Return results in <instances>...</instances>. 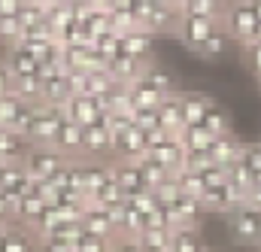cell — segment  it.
I'll return each mask as SVG.
<instances>
[{"label": "cell", "instance_id": "277c9868", "mask_svg": "<svg viewBox=\"0 0 261 252\" xmlns=\"http://www.w3.org/2000/svg\"><path fill=\"white\" fill-rule=\"evenodd\" d=\"M61 122H64V110L37 104L34 122H31V131H28V143H31V146H52L55 137H58Z\"/></svg>", "mask_w": 261, "mask_h": 252}, {"label": "cell", "instance_id": "ee69618b", "mask_svg": "<svg viewBox=\"0 0 261 252\" xmlns=\"http://www.w3.org/2000/svg\"><path fill=\"white\" fill-rule=\"evenodd\" d=\"M3 240H6V225H0V249H3Z\"/></svg>", "mask_w": 261, "mask_h": 252}, {"label": "cell", "instance_id": "836d02e7", "mask_svg": "<svg viewBox=\"0 0 261 252\" xmlns=\"http://www.w3.org/2000/svg\"><path fill=\"white\" fill-rule=\"evenodd\" d=\"M73 252H113V240H103V237H94L82 228V234L73 240Z\"/></svg>", "mask_w": 261, "mask_h": 252}, {"label": "cell", "instance_id": "44dd1931", "mask_svg": "<svg viewBox=\"0 0 261 252\" xmlns=\"http://www.w3.org/2000/svg\"><path fill=\"white\" fill-rule=\"evenodd\" d=\"M28 149H31V143H28L21 134H15V131H9V128H0V161L21 164L24 155H28Z\"/></svg>", "mask_w": 261, "mask_h": 252}, {"label": "cell", "instance_id": "83f0119b", "mask_svg": "<svg viewBox=\"0 0 261 252\" xmlns=\"http://www.w3.org/2000/svg\"><path fill=\"white\" fill-rule=\"evenodd\" d=\"M176 137H179V143H182V149H186V152H206V146H210V140H213V137H210L200 125L182 128Z\"/></svg>", "mask_w": 261, "mask_h": 252}, {"label": "cell", "instance_id": "f1b7e54d", "mask_svg": "<svg viewBox=\"0 0 261 252\" xmlns=\"http://www.w3.org/2000/svg\"><path fill=\"white\" fill-rule=\"evenodd\" d=\"M225 6L213 3V0H186L179 6V15H197V18H222Z\"/></svg>", "mask_w": 261, "mask_h": 252}, {"label": "cell", "instance_id": "f6af8a7d", "mask_svg": "<svg viewBox=\"0 0 261 252\" xmlns=\"http://www.w3.org/2000/svg\"><path fill=\"white\" fill-rule=\"evenodd\" d=\"M24 3H40V6H49L52 0H24Z\"/></svg>", "mask_w": 261, "mask_h": 252}, {"label": "cell", "instance_id": "2e32d148", "mask_svg": "<svg viewBox=\"0 0 261 252\" xmlns=\"http://www.w3.org/2000/svg\"><path fill=\"white\" fill-rule=\"evenodd\" d=\"M52 146L64 155L67 161H79V158H82V128L64 119L61 128H58V137H55Z\"/></svg>", "mask_w": 261, "mask_h": 252}, {"label": "cell", "instance_id": "4316f807", "mask_svg": "<svg viewBox=\"0 0 261 252\" xmlns=\"http://www.w3.org/2000/svg\"><path fill=\"white\" fill-rule=\"evenodd\" d=\"M137 167H140L143 180L149 183V189H155V186H161L164 180H170V177H173V173H170V170H167L164 164H158V161H155V158H152L149 152H146L143 158H137Z\"/></svg>", "mask_w": 261, "mask_h": 252}, {"label": "cell", "instance_id": "7402d4cb", "mask_svg": "<svg viewBox=\"0 0 261 252\" xmlns=\"http://www.w3.org/2000/svg\"><path fill=\"white\" fill-rule=\"evenodd\" d=\"M146 64L149 61H137V58H130V55H119V58L110 61L107 70H110V76H113L116 82H122V85H134V82L143 76Z\"/></svg>", "mask_w": 261, "mask_h": 252}, {"label": "cell", "instance_id": "3957f363", "mask_svg": "<svg viewBox=\"0 0 261 252\" xmlns=\"http://www.w3.org/2000/svg\"><path fill=\"white\" fill-rule=\"evenodd\" d=\"M113 155V137H110V113H100L91 125L82 128V158L103 161Z\"/></svg>", "mask_w": 261, "mask_h": 252}, {"label": "cell", "instance_id": "f546056e", "mask_svg": "<svg viewBox=\"0 0 261 252\" xmlns=\"http://www.w3.org/2000/svg\"><path fill=\"white\" fill-rule=\"evenodd\" d=\"M225 46H228V37H225V31H216L213 37H206L200 46H195V49H192V55L213 61V58H219V55L225 52Z\"/></svg>", "mask_w": 261, "mask_h": 252}, {"label": "cell", "instance_id": "7dc6e473", "mask_svg": "<svg viewBox=\"0 0 261 252\" xmlns=\"http://www.w3.org/2000/svg\"><path fill=\"white\" fill-rule=\"evenodd\" d=\"M182 3H186V0H176V6H182Z\"/></svg>", "mask_w": 261, "mask_h": 252}, {"label": "cell", "instance_id": "681fc988", "mask_svg": "<svg viewBox=\"0 0 261 252\" xmlns=\"http://www.w3.org/2000/svg\"><path fill=\"white\" fill-rule=\"evenodd\" d=\"M3 164H6V161H0V170H3Z\"/></svg>", "mask_w": 261, "mask_h": 252}, {"label": "cell", "instance_id": "4fadbf2b", "mask_svg": "<svg viewBox=\"0 0 261 252\" xmlns=\"http://www.w3.org/2000/svg\"><path fill=\"white\" fill-rule=\"evenodd\" d=\"M61 110H64V119H67V122H73V125H79V128L91 125V122L100 116L97 100H94V97H88V94H73V97L67 100Z\"/></svg>", "mask_w": 261, "mask_h": 252}, {"label": "cell", "instance_id": "ab89813d", "mask_svg": "<svg viewBox=\"0 0 261 252\" xmlns=\"http://www.w3.org/2000/svg\"><path fill=\"white\" fill-rule=\"evenodd\" d=\"M6 94H12V73L6 70V64L0 58V97H6Z\"/></svg>", "mask_w": 261, "mask_h": 252}, {"label": "cell", "instance_id": "8d00e7d4", "mask_svg": "<svg viewBox=\"0 0 261 252\" xmlns=\"http://www.w3.org/2000/svg\"><path fill=\"white\" fill-rule=\"evenodd\" d=\"M40 252H73V243L64 237H43L40 240Z\"/></svg>", "mask_w": 261, "mask_h": 252}, {"label": "cell", "instance_id": "f35d334b", "mask_svg": "<svg viewBox=\"0 0 261 252\" xmlns=\"http://www.w3.org/2000/svg\"><path fill=\"white\" fill-rule=\"evenodd\" d=\"M113 252H143L137 237H116L113 240Z\"/></svg>", "mask_w": 261, "mask_h": 252}, {"label": "cell", "instance_id": "c3c4849f", "mask_svg": "<svg viewBox=\"0 0 261 252\" xmlns=\"http://www.w3.org/2000/svg\"><path fill=\"white\" fill-rule=\"evenodd\" d=\"M210 252H225V249H210Z\"/></svg>", "mask_w": 261, "mask_h": 252}, {"label": "cell", "instance_id": "60d3db41", "mask_svg": "<svg viewBox=\"0 0 261 252\" xmlns=\"http://www.w3.org/2000/svg\"><path fill=\"white\" fill-rule=\"evenodd\" d=\"M24 0H0V15H18Z\"/></svg>", "mask_w": 261, "mask_h": 252}, {"label": "cell", "instance_id": "7a4b0ae2", "mask_svg": "<svg viewBox=\"0 0 261 252\" xmlns=\"http://www.w3.org/2000/svg\"><path fill=\"white\" fill-rule=\"evenodd\" d=\"M64 164H67V158L55 146H31L28 155H24V161H21V167L28 170V177L37 180V183L40 180H52Z\"/></svg>", "mask_w": 261, "mask_h": 252}, {"label": "cell", "instance_id": "d6a6232c", "mask_svg": "<svg viewBox=\"0 0 261 252\" xmlns=\"http://www.w3.org/2000/svg\"><path fill=\"white\" fill-rule=\"evenodd\" d=\"M237 158L249 167V173H252V177H255V183H258V180H261V140H255V143H243Z\"/></svg>", "mask_w": 261, "mask_h": 252}, {"label": "cell", "instance_id": "ffe728a7", "mask_svg": "<svg viewBox=\"0 0 261 252\" xmlns=\"http://www.w3.org/2000/svg\"><path fill=\"white\" fill-rule=\"evenodd\" d=\"M43 210H46V200H43V197H37L34 191H28V194H21V197L12 204V222H15V225H24V228H31Z\"/></svg>", "mask_w": 261, "mask_h": 252}, {"label": "cell", "instance_id": "9c48e42d", "mask_svg": "<svg viewBox=\"0 0 261 252\" xmlns=\"http://www.w3.org/2000/svg\"><path fill=\"white\" fill-rule=\"evenodd\" d=\"M164 210H167V219H170L173 228H197L200 219H203L200 200H197V197H189V194H179V197H176L170 207H164Z\"/></svg>", "mask_w": 261, "mask_h": 252}, {"label": "cell", "instance_id": "816d5d0a", "mask_svg": "<svg viewBox=\"0 0 261 252\" xmlns=\"http://www.w3.org/2000/svg\"><path fill=\"white\" fill-rule=\"evenodd\" d=\"M258 85H261V79H258Z\"/></svg>", "mask_w": 261, "mask_h": 252}, {"label": "cell", "instance_id": "9a60e30c", "mask_svg": "<svg viewBox=\"0 0 261 252\" xmlns=\"http://www.w3.org/2000/svg\"><path fill=\"white\" fill-rule=\"evenodd\" d=\"M3 64H6V70L12 73V79L40 76V61H37L31 52H24L21 46H9V49H6V55H3Z\"/></svg>", "mask_w": 261, "mask_h": 252}, {"label": "cell", "instance_id": "484cf974", "mask_svg": "<svg viewBox=\"0 0 261 252\" xmlns=\"http://www.w3.org/2000/svg\"><path fill=\"white\" fill-rule=\"evenodd\" d=\"M206 243L197 228H173L170 234V252H203Z\"/></svg>", "mask_w": 261, "mask_h": 252}, {"label": "cell", "instance_id": "74e56055", "mask_svg": "<svg viewBox=\"0 0 261 252\" xmlns=\"http://www.w3.org/2000/svg\"><path fill=\"white\" fill-rule=\"evenodd\" d=\"M243 52H246V61H249V67H252V73L261 79V43L243 46Z\"/></svg>", "mask_w": 261, "mask_h": 252}, {"label": "cell", "instance_id": "bcb514c9", "mask_svg": "<svg viewBox=\"0 0 261 252\" xmlns=\"http://www.w3.org/2000/svg\"><path fill=\"white\" fill-rule=\"evenodd\" d=\"M213 3H219V6H228V3H231V0H213Z\"/></svg>", "mask_w": 261, "mask_h": 252}, {"label": "cell", "instance_id": "6da1fadb", "mask_svg": "<svg viewBox=\"0 0 261 252\" xmlns=\"http://www.w3.org/2000/svg\"><path fill=\"white\" fill-rule=\"evenodd\" d=\"M219 24H222V31H225L228 40H234V43H240V46H249L258 18H255L249 0H231V3L225 6L222 18H219Z\"/></svg>", "mask_w": 261, "mask_h": 252}, {"label": "cell", "instance_id": "7c38bea8", "mask_svg": "<svg viewBox=\"0 0 261 252\" xmlns=\"http://www.w3.org/2000/svg\"><path fill=\"white\" fill-rule=\"evenodd\" d=\"M240 140L234 137V131L231 134H222V137H213L210 140V146H206V155H210V161L216 164V167H222V170H228L234 161H237V155H240Z\"/></svg>", "mask_w": 261, "mask_h": 252}, {"label": "cell", "instance_id": "d590c367", "mask_svg": "<svg viewBox=\"0 0 261 252\" xmlns=\"http://www.w3.org/2000/svg\"><path fill=\"white\" fill-rule=\"evenodd\" d=\"M110 15H113V31L116 34H130V31H140L143 28L134 9H113Z\"/></svg>", "mask_w": 261, "mask_h": 252}, {"label": "cell", "instance_id": "8992f818", "mask_svg": "<svg viewBox=\"0 0 261 252\" xmlns=\"http://www.w3.org/2000/svg\"><path fill=\"white\" fill-rule=\"evenodd\" d=\"M228 228L240 246H261V213L249 207H237L228 216Z\"/></svg>", "mask_w": 261, "mask_h": 252}, {"label": "cell", "instance_id": "7bdbcfd3", "mask_svg": "<svg viewBox=\"0 0 261 252\" xmlns=\"http://www.w3.org/2000/svg\"><path fill=\"white\" fill-rule=\"evenodd\" d=\"M249 6H252V12H255V18H258V24H261V0H249Z\"/></svg>", "mask_w": 261, "mask_h": 252}, {"label": "cell", "instance_id": "52a82bcc", "mask_svg": "<svg viewBox=\"0 0 261 252\" xmlns=\"http://www.w3.org/2000/svg\"><path fill=\"white\" fill-rule=\"evenodd\" d=\"M216 31H222L219 18H197V15H182L176 24V37L182 40V46L192 52L195 46H200L206 37H213Z\"/></svg>", "mask_w": 261, "mask_h": 252}, {"label": "cell", "instance_id": "b9f144b4", "mask_svg": "<svg viewBox=\"0 0 261 252\" xmlns=\"http://www.w3.org/2000/svg\"><path fill=\"white\" fill-rule=\"evenodd\" d=\"M0 225H12V204L6 194H0Z\"/></svg>", "mask_w": 261, "mask_h": 252}, {"label": "cell", "instance_id": "ac0fdd59", "mask_svg": "<svg viewBox=\"0 0 261 252\" xmlns=\"http://www.w3.org/2000/svg\"><path fill=\"white\" fill-rule=\"evenodd\" d=\"M152 49H155V37L149 31H130L122 34V55H130L137 61H149L152 58Z\"/></svg>", "mask_w": 261, "mask_h": 252}, {"label": "cell", "instance_id": "cb8c5ba5", "mask_svg": "<svg viewBox=\"0 0 261 252\" xmlns=\"http://www.w3.org/2000/svg\"><path fill=\"white\" fill-rule=\"evenodd\" d=\"M200 128L210 134V137H222V134H231V113L219 104V100H210L203 119H200Z\"/></svg>", "mask_w": 261, "mask_h": 252}, {"label": "cell", "instance_id": "603a6c76", "mask_svg": "<svg viewBox=\"0 0 261 252\" xmlns=\"http://www.w3.org/2000/svg\"><path fill=\"white\" fill-rule=\"evenodd\" d=\"M0 252H40V240L24 228V225H6V240Z\"/></svg>", "mask_w": 261, "mask_h": 252}, {"label": "cell", "instance_id": "e575fe53", "mask_svg": "<svg viewBox=\"0 0 261 252\" xmlns=\"http://www.w3.org/2000/svg\"><path fill=\"white\" fill-rule=\"evenodd\" d=\"M21 40V21L18 15H0V43L9 49Z\"/></svg>", "mask_w": 261, "mask_h": 252}, {"label": "cell", "instance_id": "4dcf8cb0", "mask_svg": "<svg viewBox=\"0 0 261 252\" xmlns=\"http://www.w3.org/2000/svg\"><path fill=\"white\" fill-rule=\"evenodd\" d=\"M170 234L173 231H140V246L143 252H170Z\"/></svg>", "mask_w": 261, "mask_h": 252}, {"label": "cell", "instance_id": "8fae6325", "mask_svg": "<svg viewBox=\"0 0 261 252\" xmlns=\"http://www.w3.org/2000/svg\"><path fill=\"white\" fill-rule=\"evenodd\" d=\"M34 186V180L28 177V170L21 167V164H3V170H0V194H6L9 197V204H15L21 194H28Z\"/></svg>", "mask_w": 261, "mask_h": 252}, {"label": "cell", "instance_id": "f907efd6", "mask_svg": "<svg viewBox=\"0 0 261 252\" xmlns=\"http://www.w3.org/2000/svg\"><path fill=\"white\" fill-rule=\"evenodd\" d=\"M203 252H210V246H206V249H203Z\"/></svg>", "mask_w": 261, "mask_h": 252}, {"label": "cell", "instance_id": "d4e9b609", "mask_svg": "<svg viewBox=\"0 0 261 252\" xmlns=\"http://www.w3.org/2000/svg\"><path fill=\"white\" fill-rule=\"evenodd\" d=\"M128 91H130V104H134V107H146V110H158V104L167 97L164 91H158L155 85H149L143 76H140L134 85H128Z\"/></svg>", "mask_w": 261, "mask_h": 252}, {"label": "cell", "instance_id": "30bf717a", "mask_svg": "<svg viewBox=\"0 0 261 252\" xmlns=\"http://www.w3.org/2000/svg\"><path fill=\"white\" fill-rule=\"evenodd\" d=\"M82 228L94 237H103V240H116L119 237V228H116V216L97 204H88L85 213H82Z\"/></svg>", "mask_w": 261, "mask_h": 252}, {"label": "cell", "instance_id": "1f68e13d", "mask_svg": "<svg viewBox=\"0 0 261 252\" xmlns=\"http://www.w3.org/2000/svg\"><path fill=\"white\" fill-rule=\"evenodd\" d=\"M143 79L149 82V85H155L158 91H164V94H170V91H176L173 88V76L164 70V67H158V64H146V70H143Z\"/></svg>", "mask_w": 261, "mask_h": 252}, {"label": "cell", "instance_id": "5bb4252c", "mask_svg": "<svg viewBox=\"0 0 261 252\" xmlns=\"http://www.w3.org/2000/svg\"><path fill=\"white\" fill-rule=\"evenodd\" d=\"M149 155L158 161V164H164L170 173H176L182 164H186V149H182V143H179V137L176 134H170L167 140H161L155 149H149Z\"/></svg>", "mask_w": 261, "mask_h": 252}, {"label": "cell", "instance_id": "5b68a950", "mask_svg": "<svg viewBox=\"0 0 261 252\" xmlns=\"http://www.w3.org/2000/svg\"><path fill=\"white\" fill-rule=\"evenodd\" d=\"M200 207H203V213L231 216L237 207H243V194L225 180V183H216V186H206V189H203V194H200Z\"/></svg>", "mask_w": 261, "mask_h": 252}, {"label": "cell", "instance_id": "ba28073f", "mask_svg": "<svg viewBox=\"0 0 261 252\" xmlns=\"http://www.w3.org/2000/svg\"><path fill=\"white\" fill-rule=\"evenodd\" d=\"M113 180H116V186L122 191V197H128V200L146 194V191H152L149 183L143 180L137 161H113Z\"/></svg>", "mask_w": 261, "mask_h": 252}, {"label": "cell", "instance_id": "d6986e66", "mask_svg": "<svg viewBox=\"0 0 261 252\" xmlns=\"http://www.w3.org/2000/svg\"><path fill=\"white\" fill-rule=\"evenodd\" d=\"M210 94L203 91H179V104H182V128H192V125H200L206 107H210Z\"/></svg>", "mask_w": 261, "mask_h": 252}, {"label": "cell", "instance_id": "e0dca14e", "mask_svg": "<svg viewBox=\"0 0 261 252\" xmlns=\"http://www.w3.org/2000/svg\"><path fill=\"white\" fill-rule=\"evenodd\" d=\"M158 128L167 134H179L182 131V104H179V91H170L161 104H158Z\"/></svg>", "mask_w": 261, "mask_h": 252}]
</instances>
